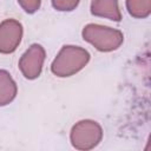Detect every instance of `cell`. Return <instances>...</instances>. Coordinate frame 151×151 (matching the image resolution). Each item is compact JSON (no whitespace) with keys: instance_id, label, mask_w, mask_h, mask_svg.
Instances as JSON below:
<instances>
[{"instance_id":"7a4b0ae2","label":"cell","mask_w":151,"mask_h":151,"mask_svg":"<svg viewBox=\"0 0 151 151\" xmlns=\"http://www.w3.org/2000/svg\"><path fill=\"white\" fill-rule=\"evenodd\" d=\"M83 37L97 50L105 52L118 48L123 41V34L119 31L93 24L84 27Z\"/></svg>"},{"instance_id":"ba28073f","label":"cell","mask_w":151,"mask_h":151,"mask_svg":"<svg viewBox=\"0 0 151 151\" xmlns=\"http://www.w3.org/2000/svg\"><path fill=\"white\" fill-rule=\"evenodd\" d=\"M53 7L58 11H72L79 4V0H52Z\"/></svg>"},{"instance_id":"277c9868","label":"cell","mask_w":151,"mask_h":151,"mask_svg":"<svg viewBox=\"0 0 151 151\" xmlns=\"http://www.w3.org/2000/svg\"><path fill=\"white\" fill-rule=\"evenodd\" d=\"M45 59V51L40 45H32L25 54L21 57L19 61V67L22 72V74L27 79H34L39 77L41 68H42V63Z\"/></svg>"},{"instance_id":"8992f818","label":"cell","mask_w":151,"mask_h":151,"mask_svg":"<svg viewBox=\"0 0 151 151\" xmlns=\"http://www.w3.org/2000/svg\"><path fill=\"white\" fill-rule=\"evenodd\" d=\"M91 12L98 17H104L116 21L120 20V12L118 9L117 0H93Z\"/></svg>"},{"instance_id":"3957f363","label":"cell","mask_w":151,"mask_h":151,"mask_svg":"<svg viewBox=\"0 0 151 151\" xmlns=\"http://www.w3.org/2000/svg\"><path fill=\"white\" fill-rule=\"evenodd\" d=\"M101 127L92 120H81L71 131V142L76 149L88 150L101 139Z\"/></svg>"},{"instance_id":"52a82bcc","label":"cell","mask_w":151,"mask_h":151,"mask_svg":"<svg viewBox=\"0 0 151 151\" xmlns=\"http://www.w3.org/2000/svg\"><path fill=\"white\" fill-rule=\"evenodd\" d=\"M17 94V86L11 74L0 71V106L11 103Z\"/></svg>"},{"instance_id":"5b68a950","label":"cell","mask_w":151,"mask_h":151,"mask_svg":"<svg viewBox=\"0 0 151 151\" xmlns=\"http://www.w3.org/2000/svg\"><path fill=\"white\" fill-rule=\"evenodd\" d=\"M22 37V26L20 22L8 19L0 25V52L11 53L20 44Z\"/></svg>"},{"instance_id":"6da1fadb","label":"cell","mask_w":151,"mask_h":151,"mask_svg":"<svg viewBox=\"0 0 151 151\" xmlns=\"http://www.w3.org/2000/svg\"><path fill=\"white\" fill-rule=\"evenodd\" d=\"M90 60V54L79 46H64L54 61L51 70L58 77H70L81 70Z\"/></svg>"},{"instance_id":"9c48e42d","label":"cell","mask_w":151,"mask_h":151,"mask_svg":"<svg viewBox=\"0 0 151 151\" xmlns=\"http://www.w3.org/2000/svg\"><path fill=\"white\" fill-rule=\"evenodd\" d=\"M18 2L27 13H33L40 7V0H18Z\"/></svg>"}]
</instances>
